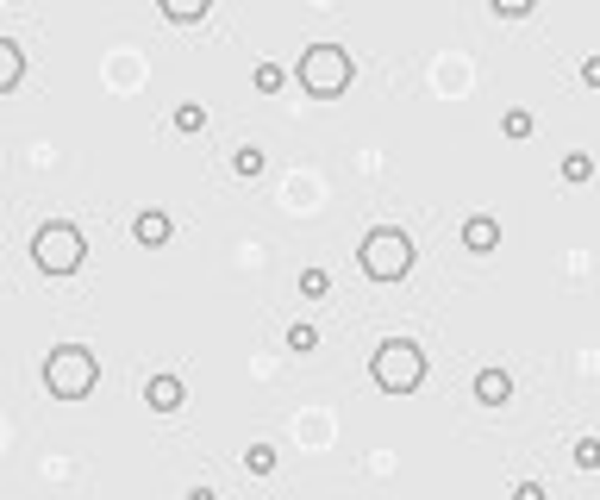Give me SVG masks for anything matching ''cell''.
<instances>
[{
  "label": "cell",
  "instance_id": "obj_17",
  "mask_svg": "<svg viewBox=\"0 0 600 500\" xmlns=\"http://www.w3.org/2000/svg\"><path fill=\"white\" fill-rule=\"evenodd\" d=\"M588 175H595V157L588 151H569L563 157V181H588Z\"/></svg>",
  "mask_w": 600,
  "mask_h": 500
},
{
  "label": "cell",
  "instance_id": "obj_12",
  "mask_svg": "<svg viewBox=\"0 0 600 500\" xmlns=\"http://www.w3.org/2000/svg\"><path fill=\"white\" fill-rule=\"evenodd\" d=\"M231 169H238V175H244V181H257V175H263V169H270V157H263V151H257V144H244V151H238V157H231Z\"/></svg>",
  "mask_w": 600,
  "mask_h": 500
},
{
  "label": "cell",
  "instance_id": "obj_5",
  "mask_svg": "<svg viewBox=\"0 0 600 500\" xmlns=\"http://www.w3.org/2000/svg\"><path fill=\"white\" fill-rule=\"evenodd\" d=\"M32 257H38V270H44V276H75V270H82V257H88V244H82V231H75L69 220H56V225H38Z\"/></svg>",
  "mask_w": 600,
  "mask_h": 500
},
{
  "label": "cell",
  "instance_id": "obj_13",
  "mask_svg": "<svg viewBox=\"0 0 600 500\" xmlns=\"http://www.w3.org/2000/svg\"><path fill=\"white\" fill-rule=\"evenodd\" d=\"M175 132H207V107L201 101H182L175 107Z\"/></svg>",
  "mask_w": 600,
  "mask_h": 500
},
{
  "label": "cell",
  "instance_id": "obj_10",
  "mask_svg": "<svg viewBox=\"0 0 600 500\" xmlns=\"http://www.w3.org/2000/svg\"><path fill=\"white\" fill-rule=\"evenodd\" d=\"M144 400H151L157 413H175V407H182V382H175V376H151V382H144Z\"/></svg>",
  "mask_w": 600,
  "mask_h": 500
},
{
  "label": "cell",
  "instance_id": "obj_8",
  "mask_svg": "<svg viewBox=\"0 0 600 500\" xmlns=\"http://www.w3.org/2000/svg\"><path fill=\"white\" fill-rule=\"evenodd\" d=\"M476 400H482V407H507V400H513V376H507V369H482V376H476Z\"/></svg>",
  "mask_w": 600,
  "mask_h": 500
},
{
  "label": "cell",
  "instance_id": "obj_15",
  "mask_svg": "<svg viewBox=\"0 0 600 500\" xmlns=\"http://www.w3.org/2000/svg\"><path fill=\"white\" fill-rule=\"evenodd\" d=\"M500 132H507V138H532V113L507 107V113H500Z\"/></svg>",
  "mask_w": 600,
  "mask_h": 500
},
{
  "label": "cell",
  "instance_id": "obj_21",
  "mask_svg": "<svg viewBox=\"0 0 600 500\" xmlns=\"http://www.w3.org/2000/svg\"><path fill=\"white\" fill-rule=\"evenodd\" d=\"M494 13H500V19H519V13H532V6H538V0H488Z\"/></svg>",
  "mask_w": 600,
  "mask_h": 500
},
{
  "label": "cell",
  "instance_id": "obj_2",
  "mask_svg": "<svg viewBox=\"0 0 600 500\" xmlns=\"http://www.w3.org/2000/svg\"><path fill=\"white\" fill-rule=\"evenodd\" d=\"M363 276L369 281H400L407 270H413V238L400 231V225H376L369 238H363Z\"/></svg>",
  "mask_w": 600,
  "mask_h": 500
},
{
  "label": "cell",
  "instance_id": "obj_18",
  "mask_svg": "<svg viewBox=\"0 0 600 500\" xmlns=\"http://www.w3.org/2000/svg\"><path fill=\"white\" fill-rule=\"evenodd\" d=\"M288 350H300V357H307V350H320V332H313L307 319H294V326H288Z\"/></svg>",
  "mask_w": 600,
  "mask_h": 500
},
{
  "label": "cell",
  "instance_id": "obj_6",
  "mask_svg": "<svg viewBox=\"0 0 600 500\" xmlns=\"http://www.w3.org/2000/svg\"><path fill=\"white\" fill-rule=\"evenodd\" d=\"M494 244H500V225H494L488 213H469V220H463V250H476V257H488Z\"/></svg>",
  "mask_w": 600,
  "mask_h": 500
},
{
  "label": "cell",
  "instance_id": "obj_3",
  "mask_svg": "<svg viewBox=\"0 0 600 500\" xmlns=\"http://www.w3.org/2000/svg\"><path fill=\"white\" fill-rule=\"evenodd\" d=\"M300 88L313 94V101H331V94H344L350 88V51L344 44H313V51H300Z\"/></svg>",
  "mask_w": 600,
  "mask_h": 500
},
{
  "label": "cell",
  "instance_id": "obj_11",
  "mask_svg": "<svg viewBox=\"0 0 600 500\" xmlns=\"http://www.w3.org/2000/svg\"><path fill=\"white\" fill-rule=\"evenodd\" d=\"M157 6H163V19H175V25H194V19H207L213 0H157Z\"/></svg>",
  "mask_w": 600,
  "mask_h": 500
},
{
  "label": "cell",
  "instance_id": "obj_19",
  "mask_svg": "<svg viewBox=\"0 0 600 500\" xmlns=\"http://www.w3.org/2000/svg\"><path fill=\"white\" fill-rule=\"evenodd\" d=\"M326 288H331V276L320 270V263H313V270H300V294H307V300H320Z\"/></svg>",
  "mask_w": 600,
  "mask_h": 500
},
{
  "label": "cell",
  "instance_id": "obj_1",
  "mask_svg": "<svg viewBox=\"0 0 600 500\" xmlns=\"http://www.w3.org/2000/svg\"><path fill=\"white\" fill-rule=\"evenodd\" d=\"M94 376H101V363H94V350L88 344H63L44 357V388L56 400H82V394L94 388Z\"/></svg>",
  "mask_w": 600,
  "mask_h": 500
},
{
  "label": "cell",
  "instance_id": "obj_20",
  "mask_svg": "<svg viewBox=\"0 0 600 500\" xmlns=\"http://www.w3.org/2000/svg\"><path fill=\"white\" fill-rule=\"evenodd\" d=\"M575 469H600V438H575Z\"/></svg>",
  "mask_w": 600,
  "mask_h": 500
},
{
  "label": "cell",
  "instance_id": "obj_22",
  "mask_svg": "<svg viewBox=\"0 0 600 500\" xmlns=\"http://www.w3.org/2000/svg\"><path fill=\"white\" fill-rule=\"evenodd\" d=\"M582 82H588V88H600V56H588V63H582Z\"/></svg>",
  "mask_w": 600,
  "mask_h": 500
},
{
  "label": "cell",
  "instance_id": "obj_7",
  "mask_svg": "<svg viewBox=\"0 0 600 500\" xmlns=\"http://www.w3.org/2000/svg\"><path fill=\"white\" fill-rule=\"evenodd\" d=\"M169 231H175V225H169L163 207H144V213L132 220V238H138V244H151V250H157V244H169Z\"/></svg>",
  "mask_w": 600,
  "mask_h": 500
},
{
  "label": "cell",
  "instance_id": "obj_9",
  "mask_svg": "<svg viewBox=\"0 0 600 500\" xmlns=\"http://www.w3.org/2000/svg\"><path fill=\"white\" fill-rule=\"evenodd\" d=\"M19 75H25V51H19L13 38H0V94H13Z\"/></svg>",
  "mask_w": 600,
  "mask_h": 500
},
{
  "label": "cell",
  "instance_id": "obj_14",
  "mask_svg": "<svg viewBox=\"0 0 600 500\" xmlns=\"http://www.w3.org/2000/svg\"><path fill=\"white\" fill-rule=\"evenodd\" d=\"M244 469L251 475H275V445H251L244 450Z\"/></svg>",
  "mask_w": 600,
  "mask_h": 500
},
{
  "label": "cell",
  "instance_id": "obj_4",
  "mask_svg": "<svg viewBox=\"0 0 600 500\" xmlns=\"http://www.w3.org/2000/svg\"><path fill=\"white\" fill-rule=\"evenodd\" d=\"M419 382H426V350H419L413 338H388L382 350H376V388L413 394Z\"/></svg>",
  "mask_w": 600,
  "mask_h": 500
},
{
  "label": "cell",
  "instance_id": "obj_16",
  "mask_svg": "<svg viewBox=\"0 0 600 500\" xmlns=\"http://www.w3.org/2000/svg\"><path fill=\"white\" fill-rule=\"evenodd\" d=\"M251 82H257V94H275V88L288 82V69H281V63H257V75H251Z\"/></svg>",
  "mask_w": 600,
  "mask_h": 500
}]
</instances>
